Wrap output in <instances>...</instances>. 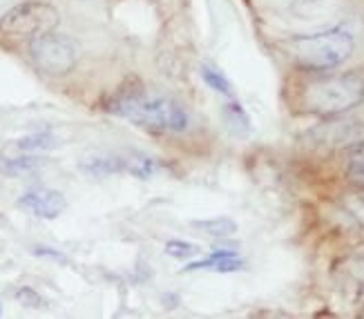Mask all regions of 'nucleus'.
<instances>
[{
	"instance_id": "nucleus-18",
	"label": "nucleus",
	"mask_w": 364,
	"mask_h": 319,
	"mask_svg": "<svg viewBox=\"0 0 364 319\" xmlns=\"http://www.w3.org/2000/svg\"><path fill=\"white\" fill-rule=\"evenodd\" d=\"M349 177L355 181V183H360V185H364V166H358V168H351L349 170Z\"/></svg>"
},
{
	"instance_id": "nucleus-15",
	"label": "nucleus",
	"mask_w": 364,
	"mask_h": 319,
	"mask_svg": "<svg viewBox=\"0 0 364 319\" xmlns=\"http://www.w3.org/2000/svg\"><path fill=\"white\" fill-rule=\"evenodd\" d=\"M166 252L175 259H190V257H195V254H199V246L188 244V242H177L175 239V242L166 244Z\"/></svg>"
},
{
	"instance_id": "nucleus-5",
	"label": "nucleus",
	"mask_w": 364,
	"mask_h": 319,
	"mask_svg": "<svg viewBox=\"0 0 364 319\" xmlns=\"http://www.w3.org/2000/svg\"><path fill=\"white\" fill-rule=\"evenodd\" d=\"M29 54L31 60L36 63V67L50 76H65L76 67L78 50L72 38L60 36V34H43L31 38L29 43Z\"/></svg>"
},
{
	"instance_id": "nucleus-4",
	"label": "nucleus",
	"mask_w": 364,
	"mask_h": 319,
	"mask_svg": "<svg viewBox=\"0 0 364 319\" xmlns=\"http://www.w3.org/2000/svg\"><path fill=\"white\" fill-rule=\"evenodd\" d=\"M60 13L41 0L18 3L0 16V34L11 38H36L56 29Z\"/></svg>"
},
{
	"instance_id": "nucleus-13",
	"label": "nucleus",
	"mask_w": 364,
	"mask_h": 319,
	"mask_svg": "<svg viewBox=\"0 0 364 319\" xmlns=\"http://www.w3.org/2000/svg\"><path fill=\"white\" fill-rule=\"evenodd\" d=\"M193 228L203 230L205 234L217 237V239H226L237 232V223L228 217H215V219H205V221H193Z\"/></svg>"
},
{
	"instance_id": "nucleus-6",
	"label": "nucleus",
	"mask_w": 364,
	"mask_h": 319,
	"mask_svg": "<svg viewBox=\"0 0 364 319\" xmlns=\"http://www.w3.org/2000/svg\"><path fill=\"white\" fill-rule=\"evenodd\" d=\"M21 208L31 212L34 217L41 219H56L63 210H65V197H63L58 190L50 188H36L25 193L18 201Z\"/></svg>"
},
{
	"instance_id": "nucleus-3",
	"label": "nucleus",
	"mask_w": 364,
	"mask_h": 319,
	"mask_svg": "<svg viewBox=\"0 0 364 319\" xmlns=\"http://www.w3.org/2000/svg\"><path fill=\"white\" fill-rule=\"evenodd\" d=\"M355 50V38L344 27L324 29L318 34L295 36L287 43L289 58L297 70L311 74H324L338 70L342 63L351 58Z\"/></svg>"
},
{
	"instance_id": "nucleus-10",
	"label": "nucleus",
	"mask_w": 364,
	"mask_h": 319,
	"mask_svg": "<svg viewBox=\"0 0 364 319\" xmlns=\"http://www.w3.org/2000/svg\"><path fill=\"white\" fill-rule=\"evenodd\" d=\"M81 170L94 179H101V177H107V174L123 172V161H121V154H101V156L83 161Z\"/></svg>"
},
{
	"instance_id": "nucleus-2",
	"label": "nucleus",
	"mask_w": 364,
	"mask_h": 319,
	"mask_svg": "<svg viewBox=\"0 0 364 319\" xmlns=\"http://www.w3.org/2000/svg\"><path fill=\"white\" fill-rule=\"evenodd\" d=\"M109 112L156 132H183L190 125L186 109L177 101L159 94L152 97L141 87L121 90L109 105Z\"/></svg>"
},
{
	"instance_id": "nucleus-17",
	"label": "nucleus",
	"mask_w": 364,
	"mask_h": 319,
	"mask_svg": "<svg viewBox=\"0 0 364 319\" xmlns=\"http://www.w3.org/2000/svg\"><path fill=\"white\" fill-rule=\"evenodd\" d=\"M349 166L351 168L364 166V141L351 143V148H349Z\"/></svg>"
},
{
	"instance_id": "nucleus-16",
	"label": "nucleus",
	"mask_w": 364,
	"mask_h": 319,
	"mask_svg": "<svg viewBox=\"0 0 364 319\" xmlns=\"http://www.w3.org/2000/svg\"><path fill=\"white\" fill-rule=\"evenodd\" d=\"M16 299H18V304L25 308H43L45 306V299L34 288H27V286L16 293Z\"/></svg>"
},
{
	"instance_id": "nucleus-11",
	"label": "nucleus",
	"mask_w": 364,
	"mask_h": 319,
	"mask_svg": "<svg viewBox=\"0 0 364 319\" xmlns=\"http://www.w3.org/2000/svg\"><path fill=\"white\" fill-rule=\"evenodd\" d=\"M121 161H123V172H130L139 179H150L152 172L156 170V163L152 161V158L146 154H139V152L121 154Z\"/></svg>"
},
{
	"instance_id": "nucleus-9",
	"label": "nucleus",
	"mask_w": 364,
	"mask_h": 319,
	"mask_svg": "<svg viewBox=\"0 0 364 319\" xmlns=\"http://www.w3.org/2000/svg\"><path fill=\"white\" fill-rule=\"evenodd\" d=\"M244 264L242 259L237 257L235 250H217L215 254H210L208 259H201V261H195L186 266V270H201V268H210V270H217V273H235V270H240Z\"/></svg>"
},
{
	"instance_id": "nucleus-1",
	"label": "nucleus",
	"mask_w": 364,
	"mask_h": 319,
	"mask_svg": "<svg viewBox=\"0 0 364 319\" xmlns=\"http://www.w3.org/2000/svg\"><path fill=\"white\" fill-rule=\"evenodd\" d=\"M364 103V76L358 72L322 74L299 92V107L306 114L333 119Z\"/></svg>"
},
{
	"instance_id": "nucleus-12",
	"label": "nucleus",
	"mask_w": 364,
	"mask_h": 319,
	"mask_svg": "<svg viewBox=\"0 0 364 319\" xmlns=\"http://www.w3.org/2000/svg\"><path fill=\"white\" fill-rule=\"evenodd\" d=\"M224 121L230 127V132L237 134V136H248L250 130H252L250 119H248V114H246L240 103H226L224 105Z\"/></svg>"
},
{
	"instance_id": "nucleus-8",
	"label": "nucleus",
	"mask_w": 364,
	"mask_h": 319,
	"mask_svg": "<svg viewBox=\"0 0 364 319\" xmlns=\"http://www.w3.org/2000/svg\"><path fill=\"white\" fill-rule=\"evenodd\" d=\"M56 136L50 134V132H36V134H29V136H23L18 141L9 143V148L5 150L3 156H23V154H41V152H47V150H54L56 148Z\"/></svg>"
},
{
	"instance_id": "nucleus-7",
	"label": "nucleus",
	"mask_w": 364,
	"mask_h": 319,
	"mask_svg": "<svg viewBox=\"0 0 364 319\" xmlns=\"http://www.w3.org/2000/svg\"><path fill=\"white\" fill-rule=\"evenodd\" d=\"M362 132V123L358 121H328L320 127H315L313 136L324 146H344V143H355V139Z\"/></svg>"
},
{
	"instance_id": "nucleus-14",
	"label": "nucleus",
	"mask_w": 364,
	"mask_h": 319,
	"mask_svg": "<svg viewBox=\"0 0 364 319\" xmlns=\"http://www.w3.org/2000/svg\"><path fill=\"white\" fill-rule=\"evenodd\" d=\"M201 78H203V83L208 85L210 90H215V92H219V94H224V97H230V94H232V85L228 83L226 74H221L219 70L203 65V67H201Z\"/></svg>"
}]
</instances>
